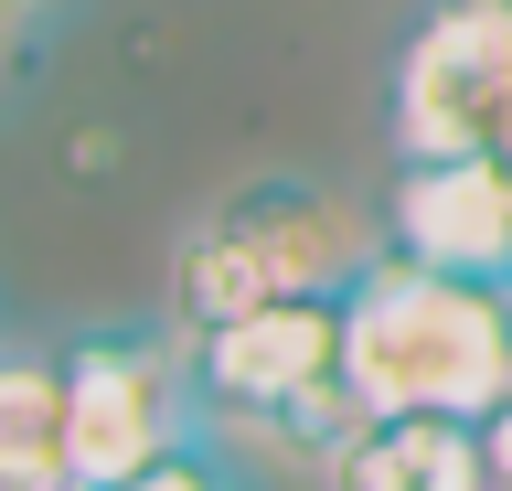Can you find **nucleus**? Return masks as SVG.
<instances>
[{"mask_svg": "<svg viewBox=\"0 0 512 491\" xmlns=\"http://www.w3.org/2000/svg\"><path fill=\"white\" fill-rule=\"evenodd\" d=\"M192 342V406L214 438L256 459V470H320L352 427L374 417L352 385V321L342 289H278L246 321L182 331Z\"/></svg>", "mask_w": 512, "mask_h": 491, "instance_id": "1", "label": "nucleus"}, {"mask_svg": "<svg viewBox=\"0 0 512 491\" xmlns=\"http://www.w3.org/2000/svg\"><path fill=\"white\" fill-rule=\"evenodd\" d=\"M352 321V385L363 406H448V417H491L512 395V289L448 278L384 246L342 289Z\"/></svg>", "mask_w": 512, "mask_h": 491, "instance_id": "2", "label": "nucleus"}, {"mask_svg": "<svg viewBox=\"0 0 512 491\" xmlns=\"http://www.w3.org/2000/svg\"><path fill=\"white\" fill-rule=\"evenodd\" d=\"M64 417H75V491H107L150 470L171 438L203 427L192 406V342L171 310H107V321H64Z\"/></svg>", "mask_w": 512, "mask_h": 491, "instance_id": "3", "label": "nucleus"}, {"mask_svg": "<svg viewBox=\"0 0 512 491\" xmlns=\"http://www.w3.org/2000/svg\"><path fill=\"white\" fill-rule=\"evenodd\" d=\"M384 150L395 161H480L512 150V0H427L384 65Z\"/></svg>", "mask_w": 512, "mask_h": 491, "instance_id": "4", "label": "nucleus"}, {"mask_svg": "<svg viewBox=\"0 0 512 491\" xmlns=\"http://www.w3.org/2000/svg\"><path fill=\"white\" fill-rule=\"evenodd\" d=\"M203 214L267 267V289H352V278L384 257V214L331 193L320 171H246V182H224Z\"/></svg>", "mask_w": 512, "mask_h": 491, "instance_id": "5", "label": "nucleus"}, {"mask_svg": "<svg viewBox=\"0 0 512 491\" xmlns=\"http://www.w3.org/2000/svg\"><path fill=\"white\" fill-rule=\"evenodd\" d=\"M374 214H384L395 257L512 289V161L502 150H480V161H395Z\"/></svg>", "mask_w": 512, "mask_h": 491, "instance_id": "6", "label": "nucleus"}, {"mask_svg": "<svg viewBox=\"0 0 512 491\" xmlns=\"http://www.w3.org/2000/svg\"><path fill=\"white\" fill-rule=\"evenodd\" d=\"M310 491H491V449H480V417L374 406V417L310 470Z\"/></svg>", "mask_w": 512, "mask_h": 491, "instance_id": "7", "label": "nucleus"}, {"mask_svg": "<svg viewBox=\"0 0 512 491\" xmlns=\"http://www.w3.org/2000/svg\"><path fill=\"white\" fill-rule=\"evenodd\" d=\"M0 491H75L64 353L43 321H0Z\"/></svg>", "mask_w": 512, "mask_h": 491, "instance_id": "8", "label": "nucleus"}, {"mask_svg": "<svg viewBox=\"0 0 512 491\" xmlns=\"http://www.w3.org/2000/svg\"><path fill=\"white\" fill-rule=\"evenodd\" d=\"M107 491H256V459L235 449V438H214V427H192L150 470H128V481H107Z\"/></svg>", "mask_w": 512, "mask_h": 491, "instance_id": "9", "label": "nucleus"}, {"mask_svg": "<svg viewBox=\"0 0 512 491\" xmlns=\"http://www.w3.org/2000/svg\"><path fill=\"white\" fill-rule=\"evenodd\" d=\"M480 449H491V491H512V395L480 417Z\"/></svg>", "mask_w": 512, "mask_h": 491, "instance_id": "10", "label": "nucleus"}, {"mask_svg": "<svg viewBox=\"0 0 512 491\" xmlns=\"http://www.w3.org/2000/svg\"><path fill=\"white\" fill-rule=\"evenodd\" d=\"M0 11H11V22H22V33H43V22H64V11H75V0H0Z\"/></svg>", "mask_w": 512, "mask_h": 491, "instance_id": "11", "label": "nucleus"}, {"mask_svg": "<svg viewBox=\"0 0 512 491\" xmlns=\"http://www.w3.org/2000/svg\"><path fill=\"white\" fill-rule=\"evenodd\" d=\"M22 43H32V33H22V22H11V11H0V75L22 65Z\"/></svg>", "mask_w": 512, "mask_h": 491, "instance_id": "12", "label": "nucleus"}]
</instances>
